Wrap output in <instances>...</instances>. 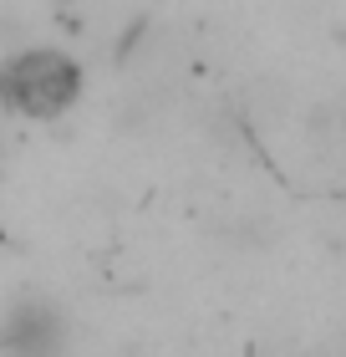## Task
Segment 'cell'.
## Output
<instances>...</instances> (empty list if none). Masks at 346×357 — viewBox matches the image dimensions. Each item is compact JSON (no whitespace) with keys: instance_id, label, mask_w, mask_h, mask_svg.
Here are the masks:
<instances>
[{"instance_id":"7a4b0ae2","label":"cell","mask_w":346,"mask_h":357,"mask_svg":"<svg viewBox=\"0 0 346 357\" xmlns=\"http://www.w3.org/2000/svg\"><path fill=\"white\" fill-rule=\"evenodd\" d=\"M0 357H67V321H61L56 301H10L0 317Z\"/></svg>"},{"instance_id":"6da1fadb","label":"cell","mask_w":346,"mask_h":357,"mask_svg":"<svg viewBox=\"0 0 346 357\" xmlns=\"http://www.w3.org/2000/svg\"><path fill=\"white\" fill-rule=\"evenodd\" d=\"M81 97V67L67 52L31 46V52L6 56L0 67V102L21 118H61Z\"/></svg>"}]
</instances>
